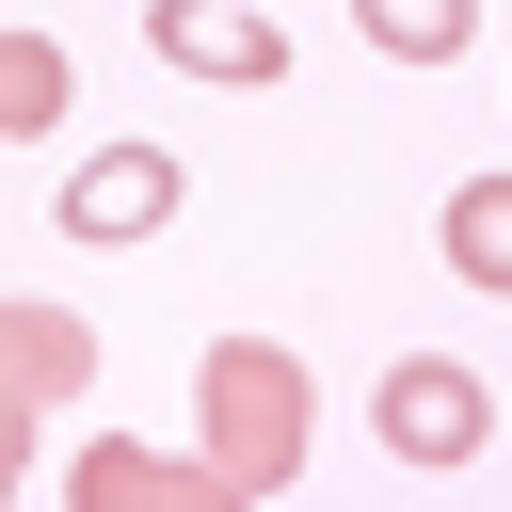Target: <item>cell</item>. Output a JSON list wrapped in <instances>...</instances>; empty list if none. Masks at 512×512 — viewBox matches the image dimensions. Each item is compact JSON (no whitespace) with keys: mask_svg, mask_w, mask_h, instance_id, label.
<instances>
[{"mask_svg":"<svg viewBox=\"0 0 512 512\" xmlns=\"http://www.w3.org/2000/svg\"><path fill=\"white\" fill-rule=\"evenodd\" d=\"M432 240H448V272H464V288H496V304H512V176H464Z\"/></svg>","mask_w":512,"mask_h":512,"instance_id":"8","label":"cell"},{"mask_svg":"<svg viewBox=\"0 0 512 512\" xmlns=\"http://www.w3.org/2000/svg\"><path fill=\"white\" fill-rule=\"evenodd\" d=\"M64 496H80V512H240L208 448H192V464H160V448H128V432H96V448L64 464Z\"/></svg>","mask_w":512,"mask_h":512,"instance_id":"6","label":"cell"},{"mask_svg":"<svg viewBox=\"0 0 512 512\" xmlns=\"http://www.w3.org/2000/svg\"><path fill=\"white\" fill-rule=\"evenodd\" d=\"M144 48H160V64H192V80H240V96H272V80H288V32H272L256 0H160V16H144Z\"/></svg>","mask_w":512,"mask_h":512,"instance_id":"5","label":"cell"},{"mask_svg":"<svg viewBox=\"0 0 512 512\" xmlns=\"http://www.w3.org/2000/svg\"><path fill=\"white\" fill-rule=\"evenodd\" d=\"M80 384H96V320L80 304H0V512H16V480H32V448Z\"/></svg>","mask_w":512,"mask_h":512,"instance_id":"2","label":"cell"},{"mask_svg":"<svg viewBox=\"0 0 512 512\" xmlns=\"http://www.w3.org/2000/svg\"><path fill=\"white\" fill-rule=\"evenodd\" d=\"M176 144H96L80 176H64V240H160L176 224Z\"/></svg>","mask_w":512,"mask_h":512,"instance_id":"4","label":"cell"},{"mask_svg":"<svg viewBox=\"0 0 512 512\" xmlns=\"http://www.w3.org/2000/svg\"><path fill=\"white\" fill-rule=\"evenodd\" d=\"M64 96H80V64H64L48 32H0V144H32V128H64Z\"/></svg>","mask_w":512,"mask_h":512,"instance_id":"9","label":"cell"},{"mask_svg":"<svg viewBox=\"0 0 512 512\" xmlns=\"http://www.w3.org/2000/svg\"><path fill=\"white\" fill-rule=\"evenodd\" d=\"M192 416H208V464H224V496H240V512L304 480V352H288V336H208Z\"/></svg>","mask_w":512,"mask_h":512,"instance_id":"1","label":"cell"},{"mask_svg":"<svg viewBox=\"0 0 512 512\" xmlns=\"http://www.w3.org/2000/svg\"><path fill=\"white\" fill-rule=\"evenodd\" d=\"M352 32H368L384 64H464V48H480V0H352Z\"/></svg>","mask_w":512,"mask_h":512,"instance_id":"7","label":"cell"},{"mask_svg":"<svg viewBox=\"0 0 512 512\" xmlns=\"http://www.w3.org/2000/svg\"><path fill=\"white\" fill-rule=\"evenodd\" d=\"M368 416H384V464H432V480L496 448V384H480L464 352H400V368L368 384Z\"/></svg>","mask_w":512,"mask_h":512,"instance_id":"3","label":"cell"}]
</instances>
